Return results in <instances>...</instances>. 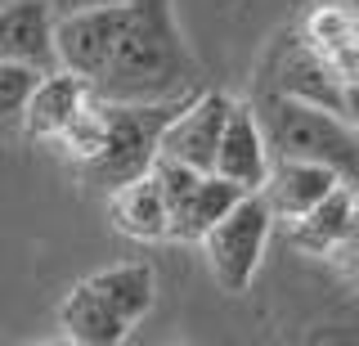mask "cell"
<instances>
[{"label":"cell","instance_id":"3957f363","mask_svg":"<svg viewBox=\"0 0 359 346\" xmlns=\"http://www.w3.org/2000/svg\"><path fill=\"white\" fill-rule=\"evenodd\" d=\"M261 126L269 140L274 158H306V162H323L341 175L346 185L359 189V131L332 108L306 104V99H292L269 91L261 104Z\"/></svg>","mask_w":359,"mask_h":346},{"label":"cell","instance_id":"2e32d148","mask_svg":"<svg viewBox=\"0 0 359 346\" xmlns=\"http://www.w3.org/2000/svg\"><path fill=\"white\" fill-rule=\"evenodd\" d=\"M36 76H41V68H27V63H5V59H0V117H18L22 113V104H27Z\"/></svg>","mask_w":359,"mask_h":346},{"label":"cell","instance_id":"4fadbf2b","mask_svg":"<svg viewBox=\"0 0 359 346\" xmlns=\"http://www.w3.org/2000/svg\"><path fill=\"white\" fill-rule=\"evenodd\" d=\"M108 216H112V229L135 243H162L171 234V207H166L162 175L144 171L135 180L117 185L108 194Z\"/></svg>","mask_w":359,"mask_h":346},{"label":"cell","instance_id":"5bb4252c","mask_svg":"<svg viewBox=\"0 0 359 346\" xmlns=\"http://www.w3.org/2000/svg\"><path fill=\"white\" fill-rule=\"evenodd\" d=\"M301 41L319 54L341 81L359 76V14L346 0H319L301 18Z\"/></svg>","mask_w":359,"mask_h":346},{"label":"cell","instance_id":"e0dca14e","mask_svg":"<svg viewBox=\"0 0 359 346\" xmlns=\"http://www.w3.org/2000/svg\"><path fill=\"white\" fill-rule=\"evenodd\" d=\"M332 261H337V265H341V270H346V274H351L355 284H359V198H355V220H351V234H346V243L332 252Z\"/></svg>","mask_w":359,"mask_h":346},{"label":"cell","instance_id":"d6986e66","mask_svg":"<svg viewBox=\"0 0 359 346\" xmlns=\"http://www.w3.org/2000/svg\"><path fill=\"white\" fill-rule=\"evenodd\" d=\"M341 117L359 131V76H355V81H346V91H341Z\"/></svg>","mask_w":359,"mask_h":346},{"label":"cell","instance_id":"ac0fdd59","mask_svg":"<svg viewBox=\"0 0 359 346\" xmlns=\"http://www.w3.org/2000/svg\"><path fill=\"white\" fill-rule=\"evenodd\" d=\"M104 5H121V0H50L54 18H67V14H81V9H104Z\"/></svg>","mask_w":359,"mask_h":346},{"label":"cell","instance_id":"7c38bea8","mask_svg":"<svg viewBox=\"0 0 359 346\" xmlns=\"http://www.w3.org/2000/svg\"><path fill=\"white\" fill-rule=\"evenodd\" d=\"M337 185H346V180L332 171V166H323V162L274 158L261 194H265L269 211H274V220H297V216H306L314 203H323Z\"/></svg>","mask_w":359,"mask_h":346},{"label":"cell","instance_id":"30bf717a","mask_svg":"<svg viewBox=\"0 0 359 346\" xmlns=\"http://www.w3.org/2000/svg\"><path fill=\"white\" fill-rule=\"evenodd\" d=\"M269 166H274V153H269L261 113H256V104H238V99H233L229 117H224V131H220L216 171L224 180L243 185V189H261Z\"/></svg>","mask_w":359,"mask_h":346},{"label":"cell","instance_id":"52a82bcc","mask_svg":"<svg viewBox=\"0 0 359 346\" xmlns=\"http://www.w3.org/2000/svg\"><path fill=\"white\" fill-rule=\"evenodd\" d=\"M229 108H233V99L224 91L189 95L184 104L175 108V117L166 121L157 158L189 162V166H198V171H216V149H220V131H224Z\"/></svg>","mask_w":359,"mask_h":346},{"label":"cell","instance_id":"5b68a950","mask_svg":"<svg viewBox=\"0 0 359 346\" xmlns=\"http://www.w3.org/2000/svg\"><path fill=\"white\" fill-rule=\"evenodd\" d=\"M269 229H274V211H269L261 189H247L224 216L202 234V256L211 265V279L224 293H247L252 279L261 274L265 248H269Z\"/></svg>","mask_w":359,"mask_h":346},{"label":"cell","instance_id":"9a60e30c","mask_svg":"<svg viewBox=\"0 0 359 346\" xmlns=\"http://www.w3.org/2000/svg\"><path fill=\"white\" fill-rule=\"evenodd\" d=\"M355 198H359L355 185H337L323 203H314L306 211V216L287 220V225H292V248L306 252V256H332L346 243V234H351Z\"/></svg>","mask_w":359,"mask_h":346},{"label":"cell","instance_id":"8fae6325","mask_svg":"<svg viewBox=\"0 0 359 346\" xmlns=\"http://www.w3.org/2000/svg\"><path fill=\"white\" fill-rule=\"evenodd\" d=\"M54 9L50 0H5L0 5V59L27 63V68H59L54 50Z\"/></svg>","mask_w":359,"mask_h":346},{"label":"cell","instance_id":"277c9868","mask_svg":"<svg viewBox=\"0 0 359 346\" xmlns=\"http://www.w3.org/2000/svg\"><path fill=\"white\" fill-rule=\"evenodd\" d=\"M189 99V95H184ZM184 99H162V104H108V126H104V144L90 162L76 166L86 185L112 194L117 185L135 180V175L153 171L157 149H162V131L175 117V108Z\"/></svg>","mask_w":359,"mask_h":346},{"label":"cell","instance_id":"ba28073f","mask_svg":"<svg viewBox=\"0 0 359 346\" xmlns=\"http://www.w3.org/2000/svg\"><path fill=\"white\" fill-rule=\"evenodd\" d=\"M95 99V91L86 86V76L67 72V68H50L36 76V86H32L27 104H22V135L36 140V144H59L63 131L72 126L76 117H81V108Z\"/></svg>","mask_w":359,"mask_h":346},{"label":"cell","instance_id":"8992f818","mask_svg":"<svg viewBox=\"0 0 359 346\" xmlns=\"http://www.w3.org/2000/svg\"><path fill=\"white\" fill-rule=\"evenodd\" d=\"M153 171L162 175L166 207H171V234H166L171 243H202V234L247 194L243 185L224 180L220 171H198V166L175 158H157Z\"/></svg>","mask_w":359,"mask_h":346},{"label":"cell","instance_id":"ffe728a7","mask_svg":"<svg viewBox=\"0 0 359 346\" xmlns=\"http://www.w3.org/2000/svg\"><path fill=\"white\" fill-rule=\"evenodd\" d=\"M0 5H5V0H0Z\"/></svg>","mask_w":359,"mask_h":346},{"label":"cell","instance_id":"6da1fadb","mask_svg":"<svg viewBox=\"0 0 359 346\" xmlns=\"http://www.w3.org/2000/svg\"><path fill=\"white\" fill-rule=\"evenodd\" d=\"M59 68L86 76L108 104H162L194 95L198 59L175 18V0H121L54 23Z\"/></svg>","mask_w":359,"mask_h":346},{"label":"cell","instance_id":"9c48e42d","mask_svg":"<svg viewBox=\"0 0 359 346\" xmlns=\"http://www.w3.org/2000/svg\"><path fill=\"white\" fill-rule=\"evenodd\" d=\"M269 91L341 113V91H346V81L306 46V41H301V32H297V36L278 41L274 59H269Z\"/></svg>","mask_w":359,"mask_h":346},{"label":"cell","instance_id":"7a4b0ae2","mask_svg":"<svg viewBox=\"0 0 359 346\" xmlns=\"http://www.w3.org/2000/svg\"><path fill=\"white\" fill-rule=\"evenodd\" d=\"M157 301V274L144 261H121L76 279L59 301V328L76 346L126 342Z\"/></svg>","mask_w":359,"mask_h":346}]
</instances>
